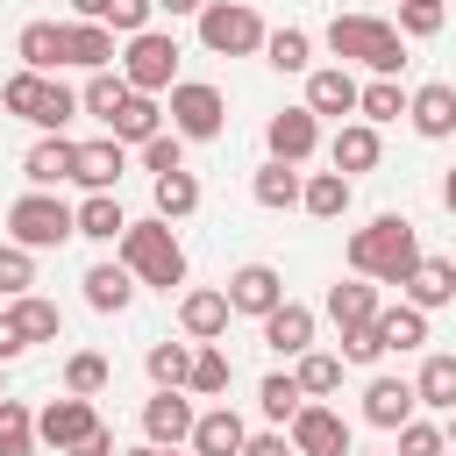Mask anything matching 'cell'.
<instances>
[{
  "label": "cell",
  "instance_id": "7c38bea8",
  "mask_svg": "<svg viewBox=\"0 0 456 456\" xmlns=\"http://www.w3.org/2000/svg\"><path fill=\"white\" fill-rule=\"evenodd\" d=\"M228 306L264 321V314H278V306H285V278H278L271 264H242V271L228 278Z\"/></svg>",
  "mask_w": 456,
  "mask_h": 456
},
{
  "label": "cell",
  "instance_id": "30bf717a",
  "mask_svg": "<svg viewBox=\"0 0 456 456\" xmlns=\"http://www.w3.org/2000/svg\"><path fill=\"white\" fill-rule=\"evenodd\" d=\"M264 142H271V164H306V157L321 150V121H314V107H285V114H271Z\"/></svg>",
  "mask_w": 456,
  "mask_h": 456
},
{
  "label": "cell",
  "instance_id": "d4e9b609",
  "mask_svg": "<svg viewBox=\"0 0 456 456\" xmlns=\"http://www.w3.org/2000/svg\"><path fill=\"white\" fill-rule=\"evenodd\" d=\"M14 57H21V71H57L64 64V21H28L21 36H14Z\"/></svg>",
  "mask_w": 456,
  "mask_h": 456
},
{
  "label": "cell",
  "instance_id": "681fc988",
  "mask_svg": "<svg viewBox=\"0 0 456 456\" xmlns=\"http://www.w3.org/2000/svg\"><path fill=\"white\" fill-rule=\"evenodd\" d=\"M378 356H385L378 321H370V328H342V363H378Z\"/></svg>",
  "mask_w": 456,
  "mask_h": 456
},
{
  "label": "cell",
  "instance_id": "52a82bcc",
  "mask_svg": "<svg viewBox=\"0 0 456 456\" xmlns=\"http://www.w3.org/2000/svg\"><path fill=\"white\" fill-rule=\"evenodd\" d=\"M164 114H171V135H185V142H214L221 121H228V100H221V86H207V78H178Z\"/></svg>",
  "mask_w": 456,
  "mask_h": 456
},
{
  "label": "cell",
  "instance_id": "816d5d0a",
  "mask_svg": "<svg viewBox=\"0 0 456 456\" xmlns=\"http://www.w3.org/2000/svg\"><path fill=\"white\" fill-rule=\"evenodd\" d=\"M242 456H299V449H292V435H285V428H264V435H249V442H242Z\"/></svg>",
  "mask_w": 456,
  "mask_h": 456
},
{
  "label": "cell",
  "instance_id": "8d00e7d4",
  "mask_svg": "<svg viewBox=\"0 0 456 456\" xmlns=\"http://www.w3.org/2000/svg\"><path fill=\"white\" fill-rule=\"evenodd\" d=\"M413 392H420V406L456 413V356H428V363H420V378H413Z\"/></svg>",
  "mask_w": 456,
  "mask_h": 456
},
{
  "label": "cell",
  "instance_id": "db71d44e",
  "mask_svg": "<svg viewBox=\"0 0 456 456\" xmlns=\"http://www.w3.org/2000/svg\"><path fill=\"white\" fill-rule=\"evenodd\" d=\"M28 342H21V328H14V314H0V363H14Z\"/></svg>",
  "mask_w": 456,
  "mask_h": 456
},
{
  "label": "cell",
  "instance_id": "6f0895ef",
  "mask_svg": "<svg viewBox=\"0 0 456 456\" xmlns=\"http://www.w3.org/2000/svg\"><path fill=\"white\" fill-rule=\"evenodd\" d=\"M442 207L456 214V164H449V178H442Z\"/></svg>",
  "mask_w": 456,
  "mask_h": 456
},
{
  "label": "cell",
  "instance_id": "9f6ffc18",
  "mask_svg": "<svg viewBox=\"0 0 456 456\" xmlns=\"http://www.w3.org/2000/svg\"><path fill=\"white\" fill-rule=\"evenodd\" d=\"M157 7H164V14H200L207 0H157Z\"/></svg>",
  "mask_w": 456,
  "mask_h": 456
},
{
  "label": "cell",
  "instance_id": "bcb514c9",
  "mask_svg": "<svg viewBox=\"0 0 456 456\" xmlns=\"http://www.w3.org/2000/svg\"><path fill=\"white\" fill-rule=\"evenodd\" d=\"M442 21H449V7H435V0H399V36H442Z\"/></svg>",
  "mask_w": 456,
  "mask_h": 456
},
{
  "label": "cell",
  "instance_id": "9a60e30c",
  "mask_svg": "<svg viewBox=\"0 0 456 456\" xmlns=\"http://www.w3.org/2000/svg\"><path fill=\"white\" fill-rule=\"evenodd\" d=\"M356 100H363V86L349 78V64H321V71H306V107H314V121L321 114H356Z\"/></svg>",
  "mask_w": 456,
  "mask_h": 456
},
{
  "label": "cell",
  "instance_id": "94428289",
  "mask_svg": "<svg viewBox=\"0 0 456 456\" xmlns=\"http://www.w3.org/2000/svg\"><path fill=\"white\" fill-rule=\"evenodd\" d=\"M164 456H192V449H164Z\"/></svg>",
  "mask_w": 456,
  "mask_h": 456
},
{
  "label": "cell",
  "instance_id": "60d3db41",
  "mask_svg": "<svg viewBox=\"0 0 456 456\" xmlns=\"http://www.w3.org/2000/svg\"><path fill=\"white\" fill-rule=\"evenodd\" d=\"M406 100H413V93H406L399 78H370V86H363V100H356V114L378 128V121H399V114H406Z\"/></svg>",
  "mask_w": 456,
  "mask_h": 456
},
{
  "label": "cell",
  "instance_id": "4fadbf2b",
  "mask_svg": "<svg viewBox=\"0 0 456 456\" xmlns=\"http://www.w3.org/2000/svg\"><path fill=\"white\" fill-rule=\"evenodd\" d=\"M413 406H420V392H413L406 378H370V385H363V420L385 428V435H399V428L413 420Z\"/></svg>",
  "mask_w": 456,
  "mask_h": 456
},
{
  "label": "cell",
  "instance_id": "3957f363",
  "mask_svg": "<svg viewBox=\"0 0 456 456\" xmlns=\"http://www.w3.org/2000/svg\"><path fill=\"white\" fill-rule=\"evenodd\" d=\"M121 264L135 271V285H157V292H171V285H185V249H178V235H171V221H128V235H121Z\"/></svg>",
  "mask_w": 456,
  "mask_h": 456
},
{
  "label": "cell",
  "instance_id": "be15d7a7",
  "mask_svg": "<svg viewBox=\"0 0 456 456\" xmlns=\"http://www.w3.org/2000/svg\"><path fill=\"white\" fill-rule=\"evenodd\" d=\"M435 7H442V0H435Z\"/></svg>",
  "mask_w": 456,
  "mask_h": 456
},
{
  "label": "cell",
  "instance_id": "b9f144b4",
  "mask_svg": "<svg viewBox=\"0 0 456 456\" xmlns=\"http://www.w3.org/2000/svg\"><path fill=\"white\" fill-rule=\"evenodd\" d=\"M378 335H385V349H420L428 342V314L420 306H385L378 314Z\"/></svg>",
  "mask_w": 456,
  "mask_h": 456
},
{
  "label": "cell",
  "instance_id": "7dc6e473",
  "mask_svg": "<svg viewBox=\"0 0 456 456\" xmlns=\"http://www.w3.org/2000/svg\"><path fill=\"white\" fill-rule=\"evenodd\" d=\"M142 171H150V178L185 171V135H150V142H142Z\"/></svg>",
  "mask_w": 456,
  "mask_h": 456
},
{
  "label": "cell",
  "instance_id": "7bdbcfd3",
  "mask_svg": "<svg viewBox=\"0 0 456 456\" xmlns=\"http://www.w3.org/2000/svg\"><path fill=\"white\" fill-rule=\"evenodd\" d=\"M107 378H114V370H107V356H100V349H78V356L64 363V392H71V399H100V392H107Z\"/></svg>",
  "mask_w": 456,
  "mask_h": 456
},
{
  "label": "cell",
  "instance_id": "74e56055",
  "mask_svg": "<svg viewBox=\"0 0 456 456\" xmlns=\"http://www.w3.org/2000/svg\"><path fill=\"white\" fill-rule=\"evenodd\" d=\"M292 378H299V392H306V399H328V392H342V356L306 349V356L292 363Z\"/></svg>",
  "mask_w": 456,
  "mask_h": 456
},
{
  "label": "cell",
  "instance_id": "5b68a950",
  "mask_svg": "<svg viewBox=\"0 0 456 456\" xmlns=\"http://www.w3.org/2000/svg\"><path fill=\"white\" fill-rule=\"evenodd\" d=\"M264 21H256V7L249 0H207L200 7V43L214 50V57H249V50H264Z\"/></svg>",
  "mask_w": 456,
  "mask_h": 456
},
{
  "label": "cell",
  "instance_id": "c3c4849f",
  "mask_svg": "<svg viewBox=\"0 0 456 456\" xmlns=\"http://www.w3.org/2000/svg\"><path fill=\"white\" fill-rule=\"evenodd\" d=\"M399 456H449V435L435 420H406L399 428Z\"/></svg>",
  "mask_w": 456,
  "mask_h": 456
},
{
  "label": "cell",
  "instance_id": "d6a6232c",
  "mask_svg": "<svg viewBox=\"0 0 456 456\" xmlns=\"http://www.w3.org/2000/svg\"><path fill=\"white\" fill-rule=\"evenodd\" d=\"M256 406H264V420H271V428H292V420H299V406H306V392H299V378H292V370H271V378L256 385Z\"/></svg>",
  "mask_w": 456,
  "mask_h": 456
},
{
  "label": "cell",
  "instance_id": "277c9868",
  "mask_svg": "<svg viewBox=\"0 0 456 456\" xmlns=\"http://www.w3.org/2000/svg\"><path fill=\"white\" fill-rule=\"evenodd\" d=\"M7 235L21 242V249H57V242H71L78 235V207H64L57 192H21L14 207H7Z\"/></svg>",
  "mask_w": 456,
  "mask_h": 456
},
{
  "label": "cell",
  "instance_id": "f1b7e54d",
  "mask_svg": "<svg viewBox=\"0 0 456 456\" xmlns=\"http://www.w3.org/2000/svg\"><path fill=\"white\" fill-rule=\"evenodd\" d=\"M78 235H86V242H121V235H128L121 200H114V192H86V200H78Z\"/></svg>",
  "mask_w": 456,
  "mask_h": 456
},
{
  "label": "cell",
  "instance_id": "8992f818",
  "mask_svg": "<svg viewBox=\"0 0 456 456\" xmlns=\"http://www.w3.org/2000/svg\"><path fill=\"white\" fill-rule=\"evenodd\" d=\"M121 78L135 86V93H171L178 86V43L164 36V28H142V36H128V50H121Z\"/></svg>",
  "mask_w": 456,
  "mask_h": 456
},
{
  "label": "cell",
  "instance_id": "83f0119b",
  "mask_svg": "<svg viewBox=\"0 0 456 456\" xmlns=\"http://www.w3.org/2000/svg\"><path fill=\"white\" fill-rule=\"evenodd\" d=\"M349 200H356V178H342V171H314L306 192H299V207H306L314 221H342Z\"/></svg>",
  "mask_w": 456,
  "mask_h": 456
},
{
  "label": "cell",
  "instance_id": "1f68e13d",
  "mask_svg": "<svg viewBox=\"0 0 456 456\" xmlns=\"http://www.w3.org/2000/svg\"><path fill=\"white\" fill-rule=\"evenodd\" d=\"M228 378H235L228 349H221V342H200V349H192V378H185V392H192V399H221Z\"/></svg>",
  "mask_w": 456,
  "mask_h": 456
},
{
  "label": "cell",
  "instance_id": "d6986e66",
  "mask_svg": "<svg viewBox=\"0 0 456 456\" xmlns=\"http://www.w3.org/2000/svg\"><path fill=\"white\" fill-rule=\"evenodd\" d=\"M121 171H128V142H114V135H100V142H78V185L86 192H114L121 185Z\"/></svg>",
  "mask_w": 456,
  "mask_h": 456
},
{
  "label": "cell",
  "instance_id": "4316f807",
  "mask_svg": "<svg viewBox=\"0 0 456 456\" xmlns=\"http://www.w3.org/2000/svg\"><path fill=\"white\" fill-rule=\"evenodd\" d=\"M107 135H114V142H135V150H142L150 135H164V107H157L150 93H128V100H121V114L107 121Z\"/></svg>",
  "mask_w": 456,
  "mask_h": 456
},
{
  "label": "cell",
  "instance_id": "f35d334b",
  "mask_svg": "<svg viewBox=\"0 0 456 456\" xmlns=\"http://www.w3.org/2000/svg\"><path fill=\"white\" fill-rule=\"evenodd\" d=\"M264 64H271V71H306V64H314L306 28H271V36H264Z\"/></svg>",
  "mask_w": 456,
  "mask_h": 456
},
{
  "label": "cell",
  "instance_id": "2e32d148",
  "mask_svg": "<svg viewBox=\"0 0 456 456\" xmlns=\"http://www.w3.org/2000/svg\"><path fill=\"white\" fill-rule=\"evenodd\" d=\"M71 171H78V142H64V135H36V150L21 157V178L36 192H57Z\"/></svg>",
  "mask_w": 456,
  "mask_h": 456
},
{
  "label": "cell",
  "instance_id": "cb8c5ba5",
  "mask_svg": "<svg viewBox=\"0 0 456 456\" xmlns=\"http://www.w3.org/2000/svg\"><path fill=\"white\" fill-rule=\"evenodd\" d=\"M385 306H378V285L370 278H342V285H328V321L335 328H370Z\"/></svg>",
  "mask_w": 456,
  "mask_h": 456
},
{
  "label": "cell",
  "instance_id": "ffe728a7",
  "mask_svg": "<svg viewBox=\"0 0 456 456\" xmlns=\"http://www.w3.org/2000/svg\"><path fill=\"white\" fill-rule=\"evenodd\" d=\"M228 314H235V306H228V292H214V285H200V292L178 299V328H185L192 342H221V335H228Z\"/></svg>",
  "mask_w": 456,
  "mask_h": 456
},
{
  "label": "cell",
  "instance_id": "484cf974",
  "mask_svg": "<svg viewBox=\"0 0 456 456\" xmlns=\"http://www.w3.org/2000/svg\"><path fill=\"white\" fill-rule=\"evenodd\" d=\"M64 64L107 71V64H114V28H107V21H64Z\"/></svg>",
  "mask_w": 456,
  "mask_h": 456
},
{
  "label": "cell",
  "instance_id": "ac0fdd59",
  "mask_svg": "<svg viewBox=\"0 0 456 456\" xmlns=\"http://www.w3.org/2000/svg\"><path fill=\"white\" fill-rule=\"evenodd\" d=\"M242 442H249V428H242V413L235 406H207L200 420H192V456H242Z\"/></svg>",
  "mask_w": 456,
  "mask_h": 456
},
{
  "label": "cell",
  "instance_id": "5bb4252c",
  "mask_svg": "<svg viewBox=\"0 0 456 456\" xmlns=\"http://www.w3.org/2000/svg\"><path fill=\"white\" fill-rule=\"evenodd\" d=\"M406 121H413V135H428V142L456 135V86H442V78L413 86V100H406Z\"/></svg>",
  "mask_w": 456,
  "mask_h": 456
},
{
  "label": "cell",
  "instance_id": "6125c7cd",
  "mask_svg": "<svg viewBox=\"0 0 456 456\" xmlns=\"http://www.w3.org/2000/svg\"><path fill=\"white\" fill-rule=\"evenodd\" d=\"M0 370H7V363H0ZM0 399H7V392H0Z\"/></svg>",
  "mask_w": 456,
  "mask_h": 456
},
{
  "label": "cell",
  "instance_id": "44dd1931",
  "mask_svg": "<svg viewBox=\"0 0 456 456\" xmlns=\"http://www.w3.org/2000/svg\"><path fill=\"white\" fill-rule=\"evenodd\" d=\"M378 150H385V142H378L370 121H342L335 142H328V164H335L342 178H356V171H378Z\"/></svg>",
  "mask_w": 456,
  "mask_h": 456
},
{
  "label": "cell",
  "instance_id": "e0dca14e",
  "mask_svg": "<svg viewBox=\"0 0 456 456\" xmlns=\"http://www.w3.org/2000/svg\"><path fill=\"white\" fill-rule=\"evenodd\" d=\"M264 349H271V356H292V363H299V356L314 349V306L285 299L278 314H264Z\"/></svg>",
  "mask_w": 456,
  "mask_h": 456
},
{
  "label": "cell",
  "instance_id": "4dcf8cb0",
  "mask_svg": "<svg viewBox=\"0 0 456 456\" xmlns=\"http://www.w3.org/2000/svg\"><path fill=\"white\" fill-rule=\"evenodd\" d=\"M142 370H150L157 392H185V378H192V342H150Z\"/></svg>",
  "mask_w": 456,
  "mask_h": 456
},
{
  "label": "cell",
  "instance_id": "836d02e7",
  "mask_svg": "<svg viewBox=\"0 0 456 456\" xmlns=\"http://www.w3.org/2000/svg\"><path fill=\"white\" fill-rule=\"evenodd\" d=\"M50 86H57V78H43V71H14V78L0 86V107H7V114H21V121H43Z\"/></svg>",
  "mask_w": 456,
  "mask_h": 456
},
{
  "label": "cell",
  "instance_id": "7402d4cb",
  "mask_svg": "<svg viewBox=\"0 0 456 456\" xmlns=\"http://www.w3.org/2000/svg\"><path fill=\"white\" fill-rule=\"evenodd\" d=\"M78 285H86V306H93V314H121V306L135 299V271H128L121 256H114V264H93Z\"/></svg>",
  "mask_w": 456,
  "mask_h": 456
},
{
  "label": "cell",
  "instance_id": "e575fe53",
  "mask_svg": "<svg viewBox=\"0 0 456 456\" xmlns=\"http://www.w3.org/2000/svg\"><path fill=\"white\" fill-rule=\"evenodd\" d=\"M150 192H157V221L200 214V178H192V171H164V178H150Z\"/></svg>",
  "mask_w": 456,
  "mask_h": 456
},
{
  "label": "cell",
  "instance_id": "f6af8a7d",
  "mask_svg": "<svg viewBox=\"0 0 456 456\" xmlns=\"http://www.w3.org/2000/svg\"><path fill=\"white\" fill-rule=\"evenodd\" d=\"M36 285V249H21V242H0V299H21Z\"/></svg>",
  "mask_w": 456,
  "mask_h": 456
},
{
  "label": "cell",
  "instance_id": "7a4b0ae2",
  "mask_svg": "<svg viewBox=\"0 0 456 456\" xmlns=\"http://www.w3.org/2000/svg\"><path fill=\"white\" fill-rule=\"evenodd\" d=\"M328 50H335L342 64H370L378 78H392V71L406 64L399 21H378V14H335V21H328Z\"/></svg>",
  "mask_w": 456,
  "mask_h": 456
},
{
  "label": "cell",
  "instance_id": "f546056e",
  "mask_svg": "<svg viewBox=\"0 0 456 456\" xmlns=\"http://www.w3.org/2000/svg\"><path fill=\"white\" fill-rule=\"evenodd\" d=\"M249 192H256V207H271V214H285V207H299V192H306V178H299V164H264V171L249 178Z\"/></svg>",
  "mask_w": 456,
  "mask_h": 456
},
{
  "label": "cell",
  "instance_id": "ba28073f",
  "mask_svg": "<svg viewBox=\"0 0 456 456\" xmlns=\"http://www.w3.org/2000/svg\"><path fill=\"white\" fill-rule=\"evenodd\" d=\"M93 428H100L93 399H71V392H64V399H50V406L36 413V442H50L57 456H71V449H78V442H86Z\"/></svg>",
  "mask_w": 456,
  "mask_h": 456
},
{
  "label": "cell",
  "instance_id": "f5cc1de1",
  "mask_svg": "<svg viewBox=\"0 0 456 456\" xmlns=\"http://www.w3.org/2000/svg\"><path fill=\"white\" fill-rule=\"evenodd\" d=\"M71 456H121V449H114V428L100 420V428H93V435H86V442H78Z\"/></svg>",
  "mask_w": 456,
  "mask_h": 456
},
{
  "label": "cell",
  "instance_id": "91938a15",
  "mask_svg": "<svg viewBox=\"0 0 456 456\" xmlns=\"http://www.w3.org/2000/svg\"><path fill=\"white\" fill-rule=\"evenodd\" d=\"M442 435H449V456H456V413H449V428H442Z\"/></svg>",
  "mask_w": 456,
  "mask_h": 456
},
{
  "label": "cell",
  "instance_id": "9c48e42d",
  "mask_svg": "<svg viewBox=\"0 0 456 456\" xmlns=\"http://www.w3.org/2000/svg\"><path fill=\"white\" fill-rule=\"evenodd\" d=\"M285 435H292L299 456H349V420H342L335 406H321V399H306L299 420H292Z\"/></svg>",
  "mask_w": 456,
  "mask_h": 456
},
{
  "label": "cell",
  "instance_id": "d590c367",
  "mask_svg": "<svg viewBox=\"0 0 456 456\" xmlns=\"http://www.w3.org/2000/svg\"><path fill=\"white\" fill-rule=\"evenodd\" d=\"M7 314H14L21 342H57V335H64V314H57L50 299H36V292H21V299H14Z\"/></svg>",
  "mask_w": 456,
  "mask_h": 456
},
{
  "label": "cell",
  "instance_id": "6da1fadb",
  "mask_svg": "<svg viewBox=\"0 0 456 456\" xmlns=\"http://www.w3.org/2000/svg\"><path fill=\"white\" fill-rule=\"evenodd\" d=\"M413 264H420V235H413V221H406V214H378L370 228H356V235H349V271H356V278L406 285V278H413Z\"/></svg>",
  "mask_w": 456,
  "mask_h": 456
},
{
  "label": "cell",
  "instance_id": "680465c9",
  "mask_svg": "<svg viewBox=\"0 0 456 456\" xmlns=\"http://www.w3.org/2000/svg\"><path fill=\"white\" fill-rule=\"evenodd\" d=\"M121 456H164V449H157V442H135V449H121Z\"/></svg>",
  "mask_w": 456,
  "mask_h": 456
},
{
  "label": "cell",
  "instance_id": "8fae6325",
  "mask_svg": "<svg viewBox=\"0 0 456 456\" xmlns=\"http://www.w3.org/2000/svg\"><path fill=\"white\" fill-rule=\"evenodd\" d=\"M192 392H157L150 406H142V435L157 442V449H185L192 442Z\"/></svg>",
  "mask_w": 456,
  "mask_h": 456
},
{
  "label": "cell",
  "instance_id": "f907efd6",
  "mask_svg": "<svg viewBox=\"0 0 456 456\" xmlns=\"http://www.w3.org/2000/svg\"><path fill=\"white\" fill-rule=\"evenodd\" d=\"M150 14H157V0H114V7H107V28L142 36V28H150Z\"/></svg>",
  "mask_w": 456,
  "mask_h": 456
},
{
  "label": "cell",
  "instance_id": "ab89813d",
  "mask_svg": "<svg viewBox=\"0 0 456 456\" xmlns=\"http://www.w3.org/2000/svg\"><path fill=\"white\" fill-rule=\"evenodd\" d=\"M128 93H135V86H128V78H114V71H93V78H86V93H78V107H86V114H93V121H114V114H121V100H128Z\"/></svg>",
  "mask_w": 456,
  "mask_h": 456
},
{
  "label": "cell",
  "instance_id": "ee69618b",
  "mask_svg": "<svg viewBox=\"0 0 456 456\" xmlns=\"http://www.w3.org/2000/svg\"><path fill=\"white\" fill-rule=\"evenodd\" d=\"M0 456H36V413L21 399H0Z\"/></svg>",
  "mask_w": 456,
  "mask_h": 456
},
{
  "label": "cell",
  "instance_id": "603a6c76",
  "mask_svg": "<svg viewBox=\"0 0 456 456\" xmlns=\"http://www.w3.org/2000/svg\"><path fill=\"white\" fill-rule=\"evenodd\" d=\"M449 299H456V264H449V256H420L413 278H406V306L435 314V306H449Z\"/></svg>",
  "mask_w": 456,
  "mask_h": 456
},
{
  "label": "cell",
  "instance_id": "11a10c76",
  "mask_svg": "<svg viewBox=\"0 0 456 456\" xmlns=\"http://www.w3.org/2000/svg\"><path fill=\"white\" fill-rule=\"evenodd\" d=\"M71 7H78V21H107V7H114V0H71Z\"/></svg>",
  "mask_w": 456,
  "mask_h": 456
}]
</instances>
